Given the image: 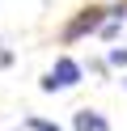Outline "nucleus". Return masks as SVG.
<instances>
[{
    "label": "nucleus",
    "mask_w": 127,
    "mask_h": 131,
    "mask_svg": "<svg viewBox=\"0 0 127 131\" xmlns=\"http://www.w3.org/2000/svg\"><path fill=\"white\" fill-rule=\"evenodd\" d=\"M76 80H81V63H76V59H68V55H59V59H55V68L42 76V89H47V93H55V89H72Z\"/></svg>",
    "instance_id": "nucleus-1"
},
{
    "label": "nucleus",
    "mask_w": 127,
    "mask_h": 131,
    "mask_svg": "<svg viewBox=\"0 0 127 131\" xmlns=\"http://www.w3.org/2000/svg\"><path fill=\"white\" fill-rule=\"evenodd\" d=\"M102 26H106V9H81L72 21H68L64 38L72 42V38H81V34H93V30H102Z\"/></svg>",
    "instance_id": "nucleus-2"
},
{
    "label": "nucleus",
    "mask_w": 127,
    "mask_h": 131,
    "mask_svg": "<svg viewBox=\"0 0 127 131\" xmlns=\"http://www.w3.org/2000/svg\"><path fill=\"white\" fill-rule=\"evenodd\" d=\"M72 127H76V131H110L106 118H102L97 110H76V114H72Z\"/></svg>",
    "instance_id": "nucleus-3"
},
{
    "label": "nucleus",
    "mask_w": 127,
    "mask_h": 131,
    "mask_svg": "<svg viewBox=\"0 0 127 131\" xmlns=\"http://www.w3.org/2000/svg\"><path fill=\"white\" fill-rule=\"evenodd\" d=\"M25 127L30 131H64L59 123H42V118H25Z\"/></svg>",
    "instance_id": "nucleus-4"
},
{
    "label": "nucleus",
    "mask_w": 127,
    "mask_h": 131,
    "mask_svg": "<svg viewBox=\"0 0 127 131\" xmlns=\"http://www.w3.org/2000/svg\"><path fill=\"white\" fill-rule=\"evenodd\" d=\"M110 63L114 68H127V47H110Z\"/></svg>",
    "instance_id": "nucleus-5"
},
{
    "label": "nucleus",
    "mask_w": 127,
    "mask_h": 131,
    "mask_svg": "<svg viewBox=\"0 0 127 131\" xmlns=\"http://www.w3.org/2000/svg\"><path fill=\"white\" fill-rule=\"evenodd\" d=\"M123 89H127V76H123Z\"/></svg>",
    "instance_id": "nucleus-6"
}]
</instances>
